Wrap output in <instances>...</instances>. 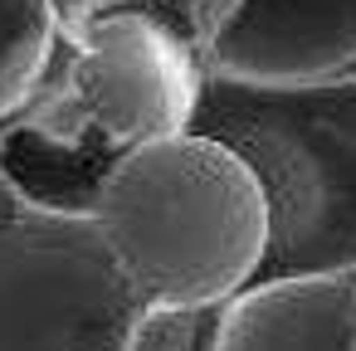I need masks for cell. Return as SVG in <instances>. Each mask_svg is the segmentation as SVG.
Masks as SVG:
<instances>
[{
    "label": "cell",
    "mask_w": 356,
    "mask_h": 351,
    "mask_svg": "<svg viewBox=\"0 0 356 351\" xmlns=\"http://www.w3.org/2000/svg\"><path fill=\"white\" fill-rule=\"evenodd\" d=\"M191 132L225 142L264 190L268 249L259 278L356 268V79L351 74L302 79V83H254L205 69Z\"/></svg>",
    "instance_id": "2"
},
{
    "label": "cell",
    "mask_w": 356,
    "mask_h": 351,
    "mask_svg": "<svg viewBox=\"0 0 356 351\" xmlns=\"http://www.w3.org/2000/svg\"><path fill=\"white\" fill-rule=\"evenodd\" d=\"M118 6H122V0H49V10H54V20H59L64 35L83 30L88 20H98V15H108Z\"/></svg>",
    "instance_id": "9"
},
{
    "label": "cell",
    "mask_w": 356,
    "mask_h": 351,
    "mask_svg": "<svg viewBox=\"0 0 356 351\" xmlns=\"http://www.w3.org/2000/svg\"><path fill=\"white\" fill-rule=\"evenodd\" d=\"M30 210H40V205H30V195L15 186V176L6 171V161H0V234H10Z\"/></svg>",
    "instance_id": "10"
},
{
    "label": "cell",
    "mask_w": 356,
    "mask_h": 351,
    "mask_svg": "<svg viewBox=\"0 0 356 351\" xmlns=\"http://www.w3.org/2000/svg\"><path fill=\"white\" fill-rule=\"evenodd\" d=\"M59 20L49 0H0V127L20 117L54 59Z\"/></svg>",
    "instance_id": "7"
},
{
    "label": "cell",
    "mask_w": 356,
    "mask_h": 351,
    "mask_svg": "<svg viewBox=\"0 0 356 351\" xmlns=\"http://www.w3.org/2000/svg\"><path fill=\"white\" fill-rule=\"evenodd\" d=\"M93 225L147 307L229 302L268 249L254 171L191 127L127 147L93 200Z\"/></svg>",
    "instance_id": "1"
},
{
    "label": "cell",
    "mask_w": 356,
    "mask_h": 351,
    "mask_svg": "<svg viewBox=\"0 0 356 351\" xmlns=\"http://www.w3.org/2000/svg\"><path fill=\"white\" fill-rule=\"evenodd\" d=\"M215 351H356L351 273L249 283L225 302Z\"/></svg>",
    "instance_id": "6"
},
{
    "label": "cell",
    "mask_w": 356,
    "mask_h": 351,
    "mask_svg": "<svg viewBox=\"0 0 356 351\" xmlns=\"http://www.w3.org/2000/svg\"><path fill=\"white\" fill-rule=\"evenodd\" d=\"M142 307L93 215L30 210L0 234V351H127Z\"/></svg>",
    "instance_id": "4"
},
{
    "label": "cell",
    "mask_w": 356,
    "mask_h": 351,
    "mask_svg": "<svg viewBox=\"0 0 356 351\" xmlns=\"http://www.w3.org/2000/svg\"><path fill=\"white\" fill-rule=\"evenodd\" d=\"M69 40L74 54L64 83L25 122L6 127V137L40 152V166L79 152V161L113 171L127 147L191 127L205 64L161 20L108 10Z\"/></svg>",
    "instance_id": "3"
},
{
    "label": "cell",
    "mask_w": 356,
    "mask_h": 351,
    "mask_svg": "<svg viewBox=\"0 0 356 351\" xmlns=\"http://www.w3.org/2000/svg\"><path fill=\"white\" fill-rule=\"evenodd\" d=\"M351 288H356V268H351Z\"/></svg>",
    "instance_id": "11"
},
{
    "label": "cell",
    "mask_w": 356,
    "mask_h": 351,
    "mask_svg": "<svg viewBox=\"0 0 356 351\" xmlns=\"http://www.w3.org/2000/svg\"><path fill=\"white\" fill-rule=\"evenodd\" d=\"M225 302H176V307H142L127 351H215Z\"/></svg>",
    "instance_id": "8"
},
{
    "label": "cell",
    "mask_w": 356,
    "mask_h": 351,
    "mask_svg": "<svg viewBox=\"0 0 356 351\" xmlns=\"http://www.w3.org/2000/svg\"><path fill=\"white\" fill-rule=\"evenodd\" d=\"M195 54L254 83L332 79L356 64V0H200Z\"/></svg>",
    "instance_id": "5"
}]
</instances>
